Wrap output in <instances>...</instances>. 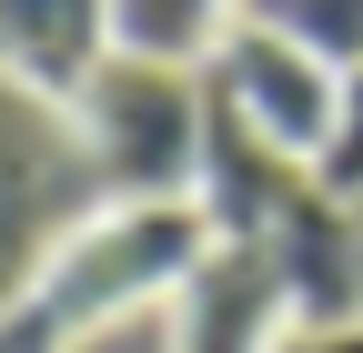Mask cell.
<instances>
[{"label":"cell","mask_w":363,"mask_h":353,"mask_svg":"<svg viewBox=\"0 0 363 353\" xmlns=\"http://www.w3.org/2000/svg\"><path fill=\"white\" fill-rule=\"evenodd\" d=\"M71 131L111 202H192L202 182V131H212V81L162 71V61H101L71 91Z\"/></svg>","instance_id":"cell-1"},{"label":"cell","mask_w":363,"mask_h":353,"mask_svg":"<svg viewBox=\"0 0 363 353\" xmlns=\"http://www.w3.org/2000/svg\"><path fill=\"white\" fill-rule=\"evenodd\" d=\"M91 212H111V192H101V172H91L81 131H71V101L0 81V313L40 303L51 252L91 223Z\"/></svg>","instance_id":"cell-2"},{"label":"cell","mask_w":363,"mask_h":353,"mask_svg":"<svg viewBox=\"0 0 363 353\" xmlns=\"http://www.w3.org/2000/svg\"><path fill=\"white\" fill-rule=\"evenodd\" d=\"M212 252V223L192 202H111V212H91V223L51 252V273H40V303L81 333H101L121 313H172V293L192 283V262Z\"/></svg>","instance_id":"cell-3"},{"label":"cell","mask_w":363,"mask_h":353,"mask_svg":"<svg viewBox=\"0 0 363 353\" xmlns=\"http://www.w3.org/2000/svg\"><path fill=\"white\" fill-rule=\"evenodd\" d=\"M212 91L233 101L262 142H283L293 162H323L333 142V111H343V71H323L313 51H293L283 30H272L252 0H233V21H222V51H212Z\"/></svg>","instance_id":"cell-4"},{"label":"cell","mask_w":363,"mask_h":353,"mask_svg":"<svg viewBox=\"0 0 363 353\" xmlns=\"http://www.w3.org/2000/svg\"><path fill=\"white\" fill-rule=\"evenodd\" d=\"M283 333H293V293L272 242H212L162 313V353H283Z\"/></svg>","instance_id":"cell-5"},{"label":"cell","mask_w":363,"mask_h":353,"mask_svg":"<svg viewBox=\"0 0 363 353\" xmlns=\"http://www.w3.org/2000/svg\"><path fill=\"white\" fill-rule=\"evenodd\" d=\"M323 182L313 162H293L283 142H262V131L212 91V131H202V182H192V212L212 223V242H272L283 232V212Z\"/></svg>","instance_id":"cell-6"},{"label":"cell","mask_w":363,"mask_h":353,"mask_svg":"<svg viewBox=\"0 0 363 353\" xmlns=\"http://www.w3.org/2000/svg\"><path fill=\"white\" fill-rule=\"evenodd\" d=\"M272 262H283V293H293V323H363V232H353V202H333L313 182L283 232H272Z\"/></svg>","instance_id":"cell-7"},{"label":"cell","mask_w":363,"mask_h":353,"mask_svg":"<svg viewBox=\"0 0 363 353\" xmlns=\"http://www.w3.org/2000/svg\"><path fill=\"white\" fill-rule=\"evenodd\" d=\"M101 61H111V11H101V0H51V11L0 0V81L71 101Z\"/></svg>","instance_id":"cell-8"},{"label":"cell","mask_w":363,"mask_h":353,"mask_svg":"<svg viewBox=\"0 0 363 353\" xmlns=\"http://www.w3.org/2000/svg\"><path fill=\"white\" fill-rule=\"evenodd\" d=\"M222 21L233 11H212V0H111V51L162 61V71H212Z\"/></svg>","instance_id":"cell-9"},{"label":"cell","mask_w":363,"mask_h":353,"mask_svg":"<svg viewBox=\"0 0 363 353\" xmlns=\"http://www.w3.org/2000/svg\"><path fill=\"white\" fill-rule=\"evenodd\" d=\"M252 11L283 30L293 51H313L323 71H343V81L363 71V0H252Z\"/></svg>","instance_id":"cell-10"},{"label":"cell","mask_w":363,"mask_h":353,"mask_svg":"<svg viewBox=\"0 0 363 353\" xmlns=\"http://www.w3.org/2000/svg\"><path fill=\"white\" fill-rule=\"evenodd\" d=\"M313 172H323V192H333V202H363V71L343 81L333 142H323V162H313Z\"/></svg>","instance_id":"cell-11"},{"label":"cell","mask_w":363,"mask_h":353,"mask_svg":"<svg viewBox=\"0 0 363 353\" xmlns=\"http://www.w3.org/2000/svg\"><path fill=\"white\" fill-rule=\"evenodd\" d=\"M0 353H71V323L51 303H21V313H0Z\"/></svg>","instance_id":"cell-12"},{"label":"cell","mask_w":363,"mask_h":353,"mask_svg":"<svg viewBox=\"0 0 363 353\" xmlns=\"http://www.w3.org/2000/svg\"><path fill=\"white\" fill-rule=\"evenodd\" d=\"M283 353H363V323H293Z\"/></svg>","instance_id":"cell-13"},{"label":"cell","mask_w":363,"mask_h":353,"mask_svg":"<svg viewBox=\"0 0 363 353\" xmlns=\"http://www.w3.org/2000/svg\"><path fill=\"white\" fill-rule=\"evenodd\" d=\"M353 232H363V202H353Z\"/></svg>","instance_id":"cell-14"}]
</instances>
